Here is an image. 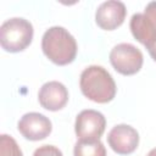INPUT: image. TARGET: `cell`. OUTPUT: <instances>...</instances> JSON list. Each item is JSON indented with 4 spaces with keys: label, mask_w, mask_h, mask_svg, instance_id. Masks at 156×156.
<instances>
[{
    "label": "cell",
    "mask_w": 156,
    "mask_h": 156,
    "mask_svg": "<svg viewBox=\"0 0 156 156\" xmlns=\"http://www.w3.org/2000/svg\"><path fill=\"white\" fill-rule=\"evenodd\" d=\"M79 88L85 98L98 104H106L116 96V83L112 76L98 65L88 66L79 77Z\"/></svg>",
    "instance_id": "obj_1"
},
{
    "label": "cell",
    "mask_w": 156,
    "mask_h": 156,
    "mask_svg": "<svg viewBox=\"0 0 156 156\" xmlns=\"http://www.w3.org/2000/svg\"><path fill=\"white\" fill-rule=\"evenodd\" d=\"M44 55L55 65L66 66L77 56V41L63 27L54 26L45 30L41 38Z\"/></svg>",
    "instance_id": "obj_2"
},
{
    "label": "cell",
    "mask_w": 156,
    "mask_h": 156,
    "mask_svg": "<svg viewBox=\"0 0 156 156\" xmlns=\"http://www.w3.org/2000/svg\"><path fill=\"white\" fill-rule=\"evenodd\" d=\"M33 26L23 17H12L0 27V44L7 52L23 51L33 39Z\"/></svg>",
    "instance_id": "obj_3"
},
{
    "label": "cell",
    "mask_w": 156,
    "mask_h": 156,
    "mask_svg": "<svg viewBox=\"0 0 156 156\" xmlns=\"http://www.w3.org/2000/svg\"><path fill=\"white\" fill-rule=\"evenodd\" d=\"M129 27L133 37L146 49L156 44V1H150L144 12L134 13Z\"/></svg>",
    "instance_id": "obj_4"
},
{
    "label": "cell",
    "mask_w": 156,
    "mask_h": 156,
    "mask_svg": "<svg viewBox=\"0 0 156 156\" xmlns=\"http://www.w3.org/2000/svg\"><path fill=\"white\" fill-rule=\"evenodd\" d=\"M110 62L112 67L123 76H133L143 67V52L130 43H121L110 51Z\"/></svg>",
    "instance_id": "obj_5"
},
{
    "label": "cell",
    "mask_w": 156,
    "mask_h": 156,
    "mask_svg": "<svg viewBox=\"0 0 156 156\" xmlns=\"http://www.w3.org/2000/svg\"><path fill=\"white\" fill-rule=\"evenodd\" d=\"M106 127L105 116L96 110H83L76 117L74 132L78 140L95 141L100 140Z\"/></svg>",
    "instance_id": "obj_6"
},
{
    "label": "cell",
    "mask_w": 156,
    "mask_h": 156,
    "mask_svg": "<svg viewBox=\"0 0 156 156\" xmlns=\"http://www.w3.org/2000/svg\"><path fill=\"white\" fill-rule=\"evenodd\" d=\"M17 128L22 136H24L27 140L38 141L49 136L52 124L46 116L39 112H28L20 118Z\"/></svg>",
    "instance_id": "obj_7"
},
{
    "label": "cell",
    "mask_w": 156,
    "mask_h": 156,
    "mask_svg": "<svg viewBox=\"0 0 156 156\" xmlns=\"http://www.w3.org/2000/svg\"><path fill=\"white\" fill-rule=\"evenodd\" d=\"M110 147L118 155H129L135 151L139 144V133L129 124H117L107 134Z\"/></svg>",
    "instance_id": "obj_8"
},
{
    "label": "cell",
    "mask_w": 156,
    "mask_h": 156,
    "mask_svg": "<svg viewBox=\"0 0 156 156\" xmlns=\"http://www.w3.org/2000/svg\"><path fill=\"white\" fill-rule=\"evenodd\" d=\"M126 15L127 9L122 1L108 0L99 5L95 12V21L101 29L113 30L124 22Z\"/></svg>",
    "instance_id": "obj_9"
},
{
    "label": "cell",
    "mask_w": 156,
    "mask_h": 156,
    "mask_svg": "<svg viewBox=\"0 0 156 156\" xmlns=\"http://www.w3.org/2000/svg\"><path fill=\"white\" fill-rule=\"evenodd\" d=\"M38 100L45 110L58 111L63 108L68 101V90L57 80L46 82L39 89Z\"/></svg>",
    "instance_id": "obj_10"
},
{
    "label": "cell",
    "mask_w": 156,
    "mask_h": 156,
    "mask_svg": "<svg viewBox=\"0 0 156 156\" xmlns=\"http://www.w3.org/2000/svg\"><path fill=\"white\" fill-rule=\"evenodd\" d=\"M73 156H106V149L100 140H78L73 147Z\"/></svg>",
    "instance_id": "obj_11"
},
{
    "label": "cell",
    "mask_w": 156,
    "mask_h": 156,
    "mask_svg": "<svg viewBox=\"0 0 156 156\" xmlns=\"http://www.w3.org/2000/svg\"><path fill=\"white\" fill-rule=\"evenodd\" d=\"M0 156H23L17 141L7 134L0 135Z\"/></svg>",
    "instance_id": "obj_12"
},
{
    "label": "cell",
    "mask_w": 156,
    "mask_h": 156,
    "mask_svg": "<svg viewBox=\"0 0 156 156\" xmlns=\"http://www.w3.org/2000/svg\"><path fill=\"white\" fill-rule=\"evenodd\" d=\"M33 156H63L62 151L54 145H43L35 149Z\"/></svg>",
    "instance_id": "obj_13"
},
{
    "label": "cell",
    "mask_w": 156,
    "mask_h": 156,
    "mask_svg": "<svg viewBox=\"0 0 156 156\" xmlns=\"http://www.w3.org/2000/svg\"><path fill=\"white\" fill-rule=\"evenodd\" d=\"M147 51H149V54H150L151 58L156 62V44H154L152 46H150V48L147 49Z\"/></svg>",
    "instance_id": "obj_14"
},
{
    "label": "cell",
    "mask_w": 156,
    "mask_h": 156,
    "mask_svg": "<svg viewBox=\"0 0 156 156\" xmlns=\"http://www.w3.org/2000/svg\"><path fill=\"white\" fill-rule=\"evenodd\" d=\"M146 156H156V147H155V149H152V150H150V151H149V154H147Z\"/></svg>",
    "instance_id": "obj_15"
}]
</instances>
